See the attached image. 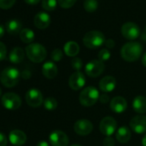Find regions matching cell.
I'll use <instances>...</instances> for the list:
<instances>
[{
  "mask_svg": "<svg viewBox=\"0 0 146 146\" xmlns=\"http://www.w3.org/2000/svg\"><path fill=\"white\" fill-rule=\"evenodd\" d=\"M7 142H8V140H7V137H5V135L0 131V146H6Z\"/></svg>",
  "mask_w": 146,
  "mask_h": 146,
  "instance_id": "cell-36",
  "label": "cell"
},
{
  "mask_svg": "<svg viewBox=\"0 0 146 146\" xmlns=\"http://www.w3.org/2000/svg\"><path fill=\"white\" fill-rule=\"evenodd\" d=\"M99 100H100V102H101L102 103H108V102H109V97H108V95L103 94V95L100 96Z\"/></svg>",
  "mask_w": 146,
  "mask_h": 146,
  "instance_id": "cell-38",
  "label": "cell"
},
{
  "mask_svg": "<svg viewBox=\"0 0 146 146\" xmlns=\"http://www.w3.org/2000/svg\"><path fill=\"white\" fill-rule=\"evenodd\" d=\"M5 35V27L2 25V24H0V39H1Z\"/></svg>",
  "mask_w": 146,
  "mask_h": 146,
  "instance_id": "cell-41",
  "label": "cell"
},
{
  "mask_svg": "<svg viewBox=\"0 0 146 146\" xmlns=\"http://www.w3.org/2000/svg\"><path fill=\"white\" fill-rule=\"evenodd\" d=\"M25 57V52L23 48L21 47H14L9 55V59L13 64H20L23 61Z\"/></svg>",
  "mask_w": 146,
  "mask_h": 146,
  "instance_id": "cell-20",
  "label": "cell"
},
{
  "mask_svg": "<svg viewBox=\"0 0 146 146\" xmlns=\"http://www.w3.org/2000/svg\"><path fill=\"white\" fill-rule=\"evenodd\" d=\"M1 95H2V90H1V88H0V96H1Z\"/></svg>",
  "mask_w": 146,
  "mask_h": 146,
  "instance_id": "cell-47",
  "label": "cell"
},
{
  "mask_svg": "<svg viewBox=\"0 0 146 146\" xmlns=\"http://www.w3.org/2000/svg\"><path fill=\"white\" fill-rule=\"evenodd\" d=\"M10 142L16 146H22L27 141L26 134L21 130H13L9 134Z\"/></svg>",
  "mask_w": 146,
  "mask_h": 146,
  "instance_id": "cell-16",
  "label": "cell"
},
{
  "mask_svg": "<svg viewBox=\"0 0 146 146\" xmlns=\"http://www.w3.org/2000/svg\"><path fill=\"white\" fill-rule=\"evenodd\" d=\"M22 77H23V78H26V79L29 78H30V72H29V70H24V71L23 72V74H22Z\"/></svg>",
  "mask_w": 146,
  "mask_h": 146,
  "instance_id": "cell-40",
  "label": "cell"
},
{
  "mask_svg": "<svg viewBox=\"0 0 146 146\" xmlns=\"http://www.w3.org/2000/svg\"><path fill=\"white\" fill-rule=\"evenodd\" d=\"M100 94L96 88L93 86H89L84 89L79 95L80 103L84 107H91L96 103L99 100Z\"/></svg>",
  "mask_w": 146,
  "mask_h": 146,
  "instance_id": "cell-5",
  "label": "cell"
},
{
  "mask_svg": "<svg viewBox=\"0 0 146 146\" xmlns=\"http://www.w3.org/2000/svg\"><path fill=\"white\" fill-rule=\"evenodd\" d=\"M70 146H82V145H80V144H78V143H75V144H71V145H70Z\"/></svg>",
  "mask_w": 146,
  "mask_h": 146,
  "instance_id": "cell-46",
  "label": "cell"
},
{
  "mask_svg": "<svg viewBox=\"0 0 146 146\" xmlns=\"http://www.w3.org/2000/svg\"><path fill=\"white\" fill-rule=\"evenodd\" d=\"M142 64H143V66L146 67V52L143 53V57H142Z\"/></svg>",
  "mask_w": 146,
  "mask_h": 146,
  "instance_id": "cell-43",
  "label": "cell"
},
{
  "mask_svg": "<svg viewBox=\"0 0 146 146\" xmlns=\"http://www.w3.org/2000/svg\"><path fill=\"white\" fill-rule=\"evenodd\" d=\"M44 108L48 111H53L58 107V102L53 97H47L43 102Z\"/></svg>",
  "mask_w": 146,
  "mask_h": 146,
  "instance_id": "cell-27",
  "label": "cell"
},
{
  "mask_svg": "<svg viewBox=\"0 0 146 146\" xmlns=\"http://www.w3.org/2000/svg\"><path fill=\"white\" fill-rule=\"evenodd\" d=\"M25 99L28 105L32 108H38L44 102L43 96L41 92L37 89H30L28 90Z\"/></svg>",
  "mask_w": 146,
  "mask_h": 146,
  "instance_id": "cell-10",
  "label": "cell"
},
{
  "mask_svg": "<svg viewBox=\"0 0 146 146\" xmlns=\"http://www.w3.org/2000/svg\"><path fill=\"white\" fill-rule=\"evenodd\" d=\"M34 23L36 28L40 29H45L49 27L51 23V17L46 12H39L34 18Z\"/></svg>",
  "mask_w": 146,
  "mask_h": 146,
  "instance_id": "cell-17",
  "label": "cell"
},
{
  "mask_svg": "<svg viewBox=\"0 0 146 146\" xmlns=\"http://www.w3.org/2000/svg\"><path fill=\"white\" fill-rule=\"evenodd\" d=\"M127 108V102L122 96H115L111 100L110 108L116 113H121L125 111Z\"/></svg>",
  "mask_w": 146,
  "mask_h": 146,
  "instance_id": "cell-15",
  "label": "cell"
},
{
  "mask_svg": "<svg viewBox=\"0 0 146 146\" xmlns=\"http://www.w3.org/2000/svg\"><path fill=\"white\" fill-rule=\"evenodd\" d=\"M142 39H143V40H146V27H145V29H144V31H143V35H142Z\"/></svg>",
  "mask_w": 146,
  "mask_h": 146,
  "instance_id": "cell-45",
  "label": "cell"
},
{
  "mask_svg": "<svg viewBox=\"0 0 146 146\" xmlns=\"http://www.w3.org/2000/svg\"><path fill=\"white\" fill-rule=\"evenodd\" d=\"M105 41V35L99 30H91L86 33L83 39L84 46L90 49L98 48L102 46Z\"/></svg>",
  "mask_w": 146,
  "mask_h": 146,
  "instance_id": "cell-3",
  "label": "cell"
},
{
  "mask_svg": "<svg viewBox=\"0 0 146 146\" xmlns=\"http://www.w3.org/2000/svg\"><path fill=\"white\" fill-rule=\"evenodd\" d=\"M57 5V0H42V8L46 11H53Z\"/></svg>",
  "mask_w": 146,
  "mask_h": 146,
  "instance_id": "cell-28",
  "label": "cell"
},
{
  "mask_svg": "<svg viewBox=\"0 0 146 146\" xmlns=\"http://www.w3.org/2000/svg\"><path fill=\"white\" fill-rule=\"evenodd\" d=\"M84 8L89 13L95 12L98 8L97 0H85L84 4Z\"/></svg>",
  "mask_w": 146,
  "mask_h": 146,
  "instance_id": "cell-26",
  "label": "cell"
},
{
  "mask_svg": "<svg viewBox=\"0 0 146 146\" xmlns=\"http://www.w3.org/2000/svg\"><path fill=\"white\" fill-rule=\"evenodd\" d=\"M100 90L105 93L112 92L116 87V80L112 76H106L99 83Z\"/></svg>",
  "mask_w": 146,
  "mask_h": 146,
  "instance_id": "cell-18",
  "label": "cell"
},
{
  "mask_svg": "<svg viewBox=\"0 0 146 146\" xmlns=\"http://www.w3.org/2000/svg\"><path fill=\"white\" fill-rule=\"evenodd\" d=\"M110 57H111V53L108 49H102L98 53V58H99V60H101L102 62L108 60L110 58Z\"/></svg>",
  "mask_w": 146,
  "mask_h": 146,
  "instance_id": "cell-31",
  "label": "cell"
},
{
  "mask_svg": "<svg viewBox=\"0 0 146 146\" xmlns=\"http://www.w3.org/2000/svg\"><path fill=\"white\" fill-rule=\"evenodd\" d=\"M114 144H115V142L112 137H107L103 140V145L104 146H114Z\"/></svg>",
  "mask_w": 146,
  "mask_h": 146,
  "instance_id": "cell-35",
  "label": "cell"
},
{
  "mask_svg": "<svg viewBox=\"0 0 146 146\" xmlns=\"http://www.w3.org/2000/svg\"><path fill=\"white\" fill-rule=\"evenodd\" d=\"M142 145L143 146H146V134L144 135V137L142 139Z\"/></svg>",
  "mask_w": 146,
  "mask_h": 146,
  "instance_id": "cell-44",
  "label": "cell"
},
{
  "mask_svg": "<svg viewBox=\"0 0 146 146\" xmlns=\"http://www.w3.org/2000/svg\"><path fill=\"white\" fill-rule=\"evenodd\" d=\"M24 1L29 5H35L40 1V0H24Z\"/></svg>",
  "mask_w": 146,
  "mask_h": 146,
  "instance_id": "cell-39",
  "label": "cell"
},
{
  "mask_svg": "<svg viewBox=\"0 0 146 146\" xmlns=\"http://www.w3.org/2000/svg\"><path fill=\"white\" fill-rule=\"evenodd\" d=\"M37 146H50V145H49V143H48L47 142H46V141H41V142L38 143Z\"/></svg>",
  "mask_w": 146,
  "mask_h": 146,
  "instance_id": "cell-42",
  "label": "cell"
},
{
  "mask_svg": "<svg viewBox=\"0 0 146 146\" xmlns=\"http://www.w3.org/2000/svg\"><path fill=\"white\" fill-rule=\"evenodd\" d=\"M51 58H52V59L53 61H55V62L60 61V60L62 59V58H63V52H62V50L59 49V48L54 49V50L52 52V53H51Z\"/></svg>",
  "mask_w": 146,
  "mask_h": 146,
  "instance_id": "cell-30",
  "label": "cell"
},
{
  "mask_svg": "<svg viewBox=\"0 0 146 146\" xmlns=\"http://www.w3.org/2000/svg\"><path fill=\"white\" fill-rule=\"evenodd\" d=\"M80 51L79 45L75 41H68L64 44V52L69 57H76Z\"/></svg>",
  "mask_w": 146,
  "mask_h": 146,
  "instance_id": "cell-23",
  "label": "cell"
},
{
  "mask_svg": "<svg viewBox=\"0 0 146 146\" xmlns=\"http://www.w3.org/2000/svg\"><path fill=\"white\" fill-rule=\"evenodd\" d=\"M143 52V46L140 43L131 41L125 43L121 50L120 55L122 58L127 62H134L137 60Z\"/></svg>",
  "mask_w": 146,
  "mask_h": 146,
  "instance_id": "cell-1",
  "label": "cell"
},
{
  "mask_svg": "<svg viewBox=\"0 0 146 146\" xmlns=\"http://www.w3.org/2000/svg\"><path fill=\"white\" fill-rule=\"evenodd\" d=\"M117 130V122L116 120L110 116L105 117L102 119L100 123V131L102 134L107 137L113 135Z\"/></svg>",
  "mask_w": 146,
  "mask_h": 146,
  "instance_id": "cell-9",
  "label": "cell"
},
{
  "mask_svg": "<svg viewBox=\"0 0 146 146\" xmlns=\"http://www.w3.org/2000/svg\"><path fill=\"white\" fill-rule=\"evenodd\" d=\"M16 3V0H0V8L3 10L11 9Z\"/></svg>",
  "mask_w": 146,
  "mask_h": 146,
  "instance_id": "cell-33",
  "label": "cell"
},
{
  "mask_svg": "<svg viewBox=\"0 0 146 146\" xmlns=\"http://www.w3.org/2000/svg\"><path fill=\"white\" fill-rule=\"evenodd\" d=\"M121 34L125 39L130 40H136L139 36L140 29L136 23H131V22H128V23H125L122 25Z\"/></svg>",
  "mask_w": 146,
  "mask_h": 146,
  "instance_id": "cell-8",
  "label": "cell"
},
{
  "mask_svg": "<svg viewBox=\"0 0 146 146\" xmlns=\"http://www.w3.org/2000/svg\"><path fill=\"white\" fill-rule=\"evenodd\" d=\"M22 23L19 20L12 19L6 23L5 29L10 35H16L17 34H20V32L22 31Z\"/></svg>",
  "mask_w": 146,
  "mask_h": 146,
  "instance_id": "cell-22",
  "label": "cell"
},
{
  "mask_svg": "<svg viewBox=\"0 0 146 146\" xmlns=\"http://www.w3.org/2000/svg\"><path fill=\"white\" fill-rule=\"evenodd\" d=\"M3 106L8 110H17L22 105V100L20 96L15 93H6L1 99Z\"/></svg>",
  "mask_w": 146,
  "mask_h": 146,
  "instance_id": "cell-6",
  "label": "cell"
},
{
  "mask_svg": "<svg viewBox=\"0 0 146 146\" xmlns=\"http://www.w3.org/2000/svg\"><path fill=\"white\" fill-rule=\"evenodd\" d=\"M105 46H106L108 48L112 49V48H113V47H114V46H115V42H114V40H112V39L106 40V41H105Z\"/></svg>",
  "mask_w": 146,
  "mask_h": 146,
  "instance_id": "cell-37",
  "label": "cell"
},
{
  "mask_svg": "<svg viewBox=\"0 0 146 146\" xmlns=\"http://www.w3.org/2000/svg\"><path fill=\"white\" fill-rule=\"evenodd\" d=\"M86 83L84 75L81 71H75L69 78V86L73 90H81Z\"/></svg>",
  "mask_w": 146,
  "mask_h": 146,
  "instance_id": "cell-12",
  "label": "cell"
},
{
  "mask_svg": "<svg viewBox=\"0 0 146 146\" xmlns=\"http://www.w3.org/2000/svg\"><path fill=\"white\" fill-rule=\"evenodd\" d=\"M116 138L119 143H127L131 138V131L126 126L119 127L116 131Z\"/></svg>",
  "mask_w": 146,
  "mask_h": 146,
  "instance_id": "cell-24",
  "label": "cell"
},
{
  "mask_svg": "<svg viewBox=\"0 0 146 146\" xmlns=\"http://www.w3.org/2000/svg\"><path fill=\"white\" fill-rule=\"evenodd\" d=\"M130 126L131 130L137 134L146 132V116L137 115L133 117L130 121Z\"/></svg>",
  "mask_w": 146,
  "mask_h": 146,
  "instance_id": "cell-13",
  "label": "cell"
},
{
  "mask_svg": "<svg viewBox=\"0 0 146 146\" xmlns=\"http://www.w3.org/2000/svg\"><path fill=\"white\" fill-rule=\"evenodd\" d=\"M77 2V0H58V3L63 9H69L72 7Z\"/></svg>",
  "mask_w": 146,
  "mask_h": 146,
  "instance_id": "cell-29",
  "label": "cell"
},
{
  "mask_svg": "<svg viewBox=\"0 0 146 146\" xmlns=\"http://www.w3.org/2000/svg\"><path fill=\"white\" fill-rule=\"evenodd\" d=\"M105 64L99 59H94L90 61L85 65V72L90 78H97L104 71Z\"/></svg>",
  "mask_w": 146,
  "mask_h": 146,
  "instance_id": "cell-7",
  "label": "cell"
},
{
  "mask_svg": "<svg viewBox=\"0 0 146 146\" xmlns=\"http://www.w3.org/2000/svg\"><path fill=\"white\" fill-rule=\"evenodd\" d=\"M20 78V72L17 68L7 67L0 74V81L2 84L7 88L15 87Z\"/></svg>",
  "mask_w": 146,
  "mask_h": 146,
  "instance_id": "cell-2",
  "label": "cell"
},
{
  "mask_svg": "<svg viewBox=\"0 0 146 146\" xmlns=\"http://www.w3.org/2000/svg\"><path fill=\"white\" fill-rule=\"evenodd\" d=\"M71 66L73 69L76 70V71H79L83 67V62H82L81 58H79L78 57L73 58L71 60Z\"/></svg>",
  "mask_w": 146,
  "mask_h": 146,
  "instance_id": "cell-32",
  "label": "cell"
},
{
  "mask_svg": "<svg viewBox=\"0 0 146 146\" xmlns=\"http://www.w3.org/2000/svg\"><path fill=\"white\" fill-rule=\"evenodd\" d=\"M74 131L81 136L89 135L93 131V124L88 119H79L74 124Z\"/></svg>",
  "mask_w": 146,
  "mask_h": 146,
  "instance_id": "cell-14",
  "label": "cell"
},
{
  "mask_svg": "<svg viewBox=\"0 0 146 146\" xmlns=\"http://www.w3.org/2000/svg\"><path fill=\"white\" fill-rule=\"evenodd\" d=\"M49 141L52 146H67L69 143L67 135L59 130L53 131L49 135Z\"/></svg>",
  "mask_w": 146,
  "mask_h": 146,
  "instance_id": "cell-11",
  "label": "cell"
},
{
  "mask_svg": "<svg viewBox=\"0 0 146 146\" xmlns=\"http://www.w3.org/2000/svg\"><path fill=\"white\" fill-rule=\"evenodd\" d=\"M6 53H7V49L5 45L0 41V61L4 60L6 58Z\"/></svg>",
  "mask_w": 146,
  "mask_h": 146,
  "instance_id": "cell-34",
  "label": "cell"
},
{
  "mask_svg": "<svg viewBox=\"0 0 146 146\" xmlns=\"http://www.w3.org/2000/svg\"><path fill=\"white\" fill-rule=\"evenodd\" d=\"M42 74L48 79H53L58 74V67L52 61H47L42 65Z\"/></svg>",
  "mask_w": 146,
  "mask_h": 146,
  "instance_id": "cell-19",
  "label": "cell"
},
{
  "mask_svg": "<svg viewBox=\"0 0 146 146\" xmlns=\"http://www.w3.org/2000/svg\"><path fill=\"white\" fill-rule=\"evenodd\" d=\"M26 54L32 62L40 63L46 57V50L39 43H31L26 47Z\"/></svg>",
  "mask_w": 146,
  "mask_h": 146,
  "instance_id": "cell-4",
  "label": "cell"
},
{
  "mask_svg": "<svg viewBox=\"0 0 146 146\" xmlns=\"http://www.w3.org/2000/svg\"><path fill=\"white\" fill-rule=\"evenodd\" d=\"M132 108L136 113H146V97L143 96H137L132 102Z\"/></svg>",
  "mask_w": 146,
  "mask_h": 146,
  "instance_id": "cell-21",
  "label": "cell"
},
{
  "mask_svg": "<svg viewBox=\"0 0 146 146\" xmlns=\"http://www.w3.org/2000/svg\"><path fill=\"white\" fill-rule=\"evenodd\" d=\"M19 35H20V39L22 40V41L24 43H27V44L32 43L35 40V33L33 30H31L29 29H22Z\"/></svg>",
  "mask_w": 146,
  "mask_h": 146,
  "instance_id": "cell-25",
  "label": "cell"
}]
</instances>
